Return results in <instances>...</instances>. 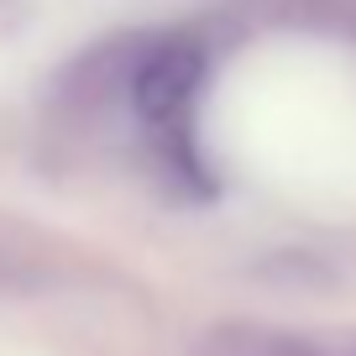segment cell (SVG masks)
I'll return each mask as SVG.
<instances>
[{
  "label": "cell",
  "mask_w": 356,
  "mask_h": 356,
  "mask_svg": "<svg viewBox=\"0 0 356 356\" xmlns=\"http://www.w3.org/2000/svg\"><path fill=\"white\" fill-rule=\"evenodd\" d=\"M200 79H204L200 47H189V42L152 47L131 74V100L142 111V121L157 126L163 136H184L189 131V111L200 100Z\"/></svg>",
  "instance_id": "1"
},
{
  "label": "cell",
  "mask_w": 356,
  "mask_h": 356,
  "mask_svg": "<svg viewBox=\"0 0 356 356\" xmlns=\"http://www.w3.org/2000/svg\"><path fill=\"white\" fill-rule=\"evenodd\" d=\"M194 356H320L309 341L267 325H215Z\"/></svg>",
  "instance_id": "2"
}]
</instances>
